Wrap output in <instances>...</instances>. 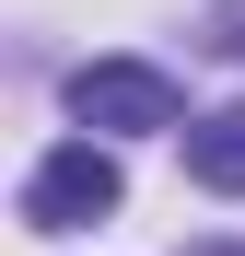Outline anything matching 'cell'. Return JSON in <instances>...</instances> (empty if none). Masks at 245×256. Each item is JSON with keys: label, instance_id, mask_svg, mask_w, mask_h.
<instances>
[{"label": "cell", "instance_id": "cell-2", "mask_svg": "<svg viewBox=\"0 0 245 256\" xmlns=\"http://www.w3.org/2000/svg\"><path fill=\"white\" fill-rule=\"evenodd\" d=\"M117 198H129L117 152H105V140H59V152L24 175V222H35V233H82V222H105Z\"/></svg>", "mask_w": 245, "mask_h": 256}, {"label": "cell", "instance_id": "cell-1", "mask_svg": "<svg viewBox=\"0 0 245 256\" xmlns=\"http://www.w3.org/2000/svg\"><path fill=\"white\" fill-rule=\"evenodd\" d=\"M70 116H82V140L198 128V116H187V94H175V70H152V58H82V70H70Z\"/></svg>", "mask_w": 245, "mask_h": 256}, {"label": "cell", "instance_id": "cell-3", "mask_svg": "<svg viewBox=\"0 0 245 256\" xmlns=\"http://www.w3.org/2000/svg\"><path fill=\"white\" fill-rule=\"evenodd\" d=\"M187 175L210 186V198H245V105H222V116L187 128Z\"/></svg>", "mask_w": 245, "mask_h": 256}, {"label": "cell", "instance_id": "cell-4", "mask_svg": "<svg viewBox=\"0 0 245 256\" xmlns=\"http://www.w3.org/2000/svg\"><path fill=\"white\" fill-rule=\"evenodd\" d=\"M187 256H245V244H187Z\"/></svg>", "mask_w": 245, "mask_h": 256}]
</instances>
